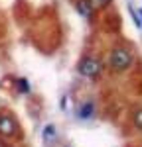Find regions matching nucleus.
<instances>
[{
  "instance_id": "f257e3e1",
  "label": "nucleus",
  "mask_w": 142,
  "mask_h": 147,
  "mask_svg": "<svg viewBox=\"0 0 142 147\" xmlns=\"http://www.w3.org/2000/svg\"><path fill=\"white\" fill-rule=\"evenodd\" d=\"M24 129L18 116L10 108H0V147H14L16 141H22Z\"/></svg>"
},
{
  "instance_id": "f03ea898",
  "label": "nucleus",
  "mask_w": 142,
  "mask_h": 147,
  "mask_svg": "<svg viewBox=\"0 0 142 147\" xmlns=\"http://www.w3.org/2000/svg\"><path fill=\"white\" fill-rule=\"evenodd\" d=\"M132 51L126 49V47H115L109 55V65L115 73H122L132 65Z\"/></svg>"
},
{
  "instance_id": "7ed1b4c3",
  "label": "nucleus",
  "mask_w": 142,
  "mask_h": 147,
  "mask_svg": "<svg viewBox=\"0 0 142 147\" xmlns=\"http://www.w3.org/2000/svg\"><path fill=\"white\" fill-rule=\"evenodd\" d=\"M79 73H81L83 77H87V79H99L101 77V73H103V63L93 55H85L79 61Z\"/></svg>"
},
{
  "instance_id": "20e7f679",
  "label": "nucleus",
  "mask_w": 142,
  "mask_h": 147,
  "mask_svg": "<svg viewBox=\"0 0 142 147\" xmlns=\"http://www.w3.org/2000/svg\"><path fill=\"white\" fill-rule=\"evenodd\" d=\"M95 116V102L93 100H87L79 104V108H77V118L79 120H91Z\"/></svg>"
},
{
  "instance_id": "39448f33",
  "label": "nucleus",
  "mask_w": 142,
  "mask_h": 147,
  "mask_svg": "<svg viewBox=\"0 0 142 147\" xmlns=\"http://www.w3.org/2000/svg\"><path fill=\"white\" fill-rule=\"evenodd\" d=\"M42 139H44V143H46V145H53V141L57 139L55 125H53V124H47L46 127H44V131H42Z\"/></svg>"
},
{
  "instance_id": "423d86ee",
  "label": "nucleus",
  "mask_w": 142,
  "mask_h": 147,
  "mask_svg": "<svg viewBox=\"0 0 142 147\" xmlns=\"http://www.w3.org/2000/svg\"><path fill=\"white\" fill-rule=\"evenodd\" d=\"M16 88H18L20 94H30V90H32V88H30V82H28L26 79H22V77L16 79Z\"/></svg>"
},
{
  "instance_id": "0eeeda50",
  "label": "nucleus",
  "mask_w": 142,
  "mask_h": 147,
  "mask_svg": "<svg viewBox=\"0 0 142 147\" xmlns=\"http://www.w3.org/2000/svg\"><path fill=\"white\" fill-rule=\"evenodd\" d=\"M132 124H134L136 129L142 131V108H136L134 110V114H132Z\"/></svg>"
},
{
  "instance_id": "6e6552de",
  "label": "nucleus",
  "mask_w": 142,
  "mask_h": 147,
  "mask_svg": "<svg viewBox=\"0 0 142 147\" xmlns=\"http://www.w3.org/2000/svg\"><path fill=\"white\" fill-rule=\"evenodd\" d=\"M93 2L97 4V6H99V8H103V6H106V4H109L111 0H93Z\"/></svg>"
}]
</instances>
